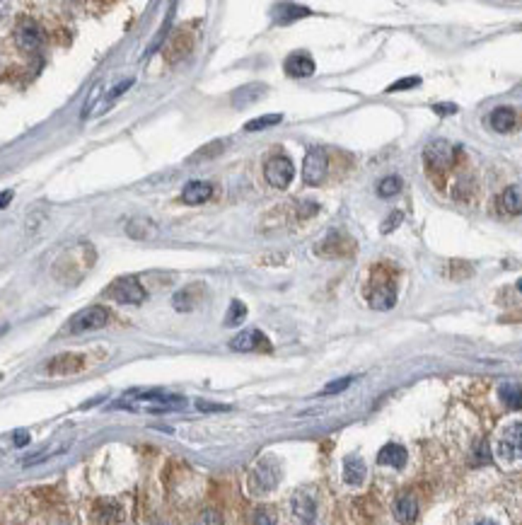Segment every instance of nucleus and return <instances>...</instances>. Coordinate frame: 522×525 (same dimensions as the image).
<instances>
[{
  "mask_svg": "<svg viewBox=\"0 0 522 525\" xmlns=\"http://www.w3.org/2000/svg\"><path fill=\"white\" fill-rule=\"evenodd\" d=\"M496 455H498L501 462H508V465L522 462V421H511V424L498 433Z\"/></svg>",
  "mask_w": 522,
  "mask_h": 525,
  "instance_id": "1",
  "label": "nucleus"
},
{
  "mask_svg": "<svg viewBox=\"0 0 522 525\" xmlns=\"http://www.w3.org/2000/svg\"><path fill=\"white\" fill-rule=\"evenodd\" d=\"M109 322V310L104 305H90V308L80 310V313L73 317L68 329L73 334H83L90 332V329H102Z\"/></svg>",
  "mask_w": 522,
  "mask_h": 525,
  "instance_id": "2",
  "label": "nucleus"
},
{
  "mask_svg": "<svg viewBox=\"0 0 522 525\" xmlns=\"http://www.w3.org/2000/svg\"><path fill=\"white\" fill-rule=\"evenodd\" d=\"M107 293L114 298L116 303H124V305H138V303L145 301V296H148L143 286L138 284V279H133V276L114 281Z\"/></svg>",
  "mask_w": 522,
  "mask_h": 525,
  "instance_id": "3",
  "label": "nucleus"
},
{
  "mask_svg": "<svg viewBox=\"0 0 522 525\" xmlns=\"http://www.w3.org/2000/svg\"><path fill=\"white\" fill-rule=\"evenodd\" d=\"M327 167H329V160H327V152L324 148H310V152L305 155V165H303V180L307 187H317L324 182V177H327Z\"/></svg>",
  "mask_w": 522,
  "mask_h": 525,
  "instance_id": "4",
  "label": "nucleus"
},
{
  "mask_svg": "<svg viewBox=\"0 0 522 525\" xmlns=\"http://www.w3.org/2000/svg\"><path fill=\"white\" fill-rule=\"evenodd\" d=\"M266 182L276 189H286L293 182V175H296V167H293V160L286 155H273L271 160L266 162Z\"/></svg>",
  "mask_w": 522,
  "mask_h": 525,
  "instance_id": "5",
  "label": "nucleus"
},
{
  "mask_svg": "<svg viewBox=\"0 0 522 525\" xmlns=\"http://www.w3.org/2000/svg\"><path fill=\"white\" fill-rule=\"evenodd\" d=\"M367 303H370L372 310H392L397 303V289L390 279L375 281L367 291Z\"/></svg>",
  "mask_w": 522,
  "mask_h": 525,
  "instance_id": "6",
  "label": "nucleus"
},
{
  "mask_svg": "<svg viewBox=\"0 0 522 525\" xmlns=\"http://www.w3.org/2000/svg\"><path fill=\"white\" fill-rule=\"evenodd\" d=\"M83 368H85V356H80V353H61V356L51 358L46 363L44 370L48 375H71Z\"/></svg>",
  "mask_w": 522,
  "mask_h": 525,
  "instance_id": "7",
  "label": "nucleus"
},
{
  "mask_svg": "<svg viewBox=\"0 0 522 525\" xmlns=\"http://www.w3.org/2000/svg\"><path fill=\"white\" fill-rule=\"evenodd\" d=\"M278 474H281V469L276 465V460L266 457V460H261L254 472H251V484L259 487V492H268L278 484Z\"/></svg>",
  "mask_w": 522,
  "mask_h": 525,
  "instance_id": "8",
  "label": "nucleus"
},
{
  "mask_svg": "<svg viewBox=\"0 0 522 525\" xmlns=\"http://www.w3.org/2000/svg\"><path fill=\"white\" fill-rule=\"evenodd\" d=\"M192 46H194L192 32H187V29H179V32H177L169 39L167 48H165V58H167V63H177V61L187 58L189 53H192Z\"/></svg>",
  "mask_w": 522,
  "mask_h": 525,
  "instance_id": "9",
  "label": "nucleus"
},
{
  "mask_svg": "<svg viewBox=\"0 0 522 525\" xmlns=\"http://www.w3.org/2000/svg\"><path fill=\"white\" fill-rule=\"evenodd\" d=\"M268 339L263 337L259 329H244V332H239L235 339L230 341V349L232 351H261V349H268Z\"/></svg>",
  "mask_w": 522,
  "mask_h": 525,
  "instance_id": "10",
  "label": "nucleus"
},
{
  "mask_svg": "<svg viewBox=\"0 0 522 525\" xmlns=\"http://www.w3.org/2000/svg\"><path fill=\"white\" fill-rule=\"evenodd\" d=\"M452 157H454V145H450L447 140H433L426 148V162L435 170L450 167Z\"/></svg>",
  "mask_w": 522,
  "mask_h": 525,
  "instance_id": "11",
  "label": "nucleus"
},
{
  "mask_svg": "<svg viewBox=\"0 0 522 525\" xmlns=\"http://www.w3.org/2000/svg\"><path fill=\"white\" fill-rule=\"evenodd\" d=\"M283 68L291 78H310L312 73L317 71V66H315V61H312L310 53L298 51V53H291V56L286 58Z\"/></svg>",
  "mask_w": 522,
  "mask_h": 525,
  "instance_id": "12",
  "label": "nucleus"
},
{
  "mask_svg": "<svg viewBox=\"0 0 522 525\" xmlns=\"http://www.w3.org/2000/svg\"><path fill=\"white\" fill-rule=\"evenodd\" d=\"M17 46L22 48V51H36L41 44H44V32H41L39 24L34 22H24L20 24V29H17Z\"/></svg>",
  "mask_w": 522,
  "mask_h": 525,
  "instance_id": "13",
  "label": "nucleus"
},
{
  "mask_svg": "<svg viewBox=\"0 0 522 525\" xmlns=\"http://www.w3.org/2000/svg\"><path fill=\"white\" fill-rule=\"evenodd\" d=\"M201 296H204V286L201 284H192L187 286V289L177 291L174 298H172V305H174L179 313H187V310H194L196 303L201 301Z\"/></svg>",
  "mask_w": 522,
  "mask_h": 525,
  "instance_id": "14",
  "label": "nucleus"
},
{
  "mask_svg": "<svg viewBox=\"0 0 522 525\" xmlns=\"http://www.w3.org/2000/svg\"><path fill=\"white\" fill-rule=\"evenodd\" d=\"M498 209L506 213V216H520L522 213V187L520 184L503 189L498 197Z\"/></svg>",
  "mask_w": 522,
  "mask_h": 525,
  "instance_id": "15",
  "label": "nucleus"
},
{
  "mask_svg": "<svg viewBox=\"0 0 522 525\" xmlns=\"http://www.w3.org/2000/svg\"><path fill=\"white\" fill-rule=\"evenodd\" d=\"M211 197H213V184L201 182V180L189 182V184L184 187V192H182V201H184V204H189V206H199V204H204V201H208Z\"/></svg>",
  "mask_w": 522,
  "mask_h": 525,
  "instance_id": "16",
  "label": "nucleus"
},
{
  "mask_svg": "<svg viewBox=\"0 0 522 525\" xmlns=\"http://www.w3.org/2000/svg\"><path fill=\"white\" fill-rule=\"evenodd\" d=\"M407 460H409L407 448L399 445V443H387L385 448L377 453L380 465H390V467H397V469H402L404 465H407Z\"/></svg>",
  "mask_w": 522,
  "mask_h": 525,
  "instance_id": "17",
  "label": "nucleus"
},
{
  "mask_svg": "<svg viewBox=\"0 0 522 525\" xmlns=\"http://www.w3.org/2000/svg\"><path fill=\"white\" fill-rule=\"evenodd\" d=\"M395 516L399 523L409 525L416 521V516H419V501H416L411 494H402V497H397L395 501Z\"/></svg>",
  "mask_w": 522,
  "mask_h": 525,
  "instance_id": "18",
  "label": "nucleus"
},
{
  "mask_svg": "<svg viewBox=\"0 0 522 525\" xmlns=\"http://www.w3.org/2000/svg\"><path fill=\"white\" fill-rule=\"evenodd\" d=\"M365 474H367V469H365V462L360 460V457L351 455V457L343 460V482H346V484H351V487L363 484Z\"/></svg>",
  "mask_w": 522,
  "mask_h": 525,
  "instance_id": "19",
  "label": "nucleus"
},
{
  "mask_svg": "<svg viewBox=\"0 0 522 525\" xmlns=\"http://www.w3.org/2000/svg\"><path fill=\"white\" fill-rule=\"evenodd\" d=\"M515 121H518V117H515L513 107H498V109H494V112H491V117H489L491 129L498 131V133L513 131Z\"/></svg>",
  "mask_w": 522,
  "mask_h": 525,
  "instance_id": "20",
  "label": "nucleus"
},
{
  "mask_svg": "<svg viewBox=\"0 0 522 525\" xmlns=\"http://www.w3.org/2000/svg\"><path fill=\"white\" fill-rule=\"evenodd\" d=\"M312 15L310 8H303V5H293V3H281L273 8V20L278 24H288V22H296L300 17Z\"/></svg>",
  "mask_w": 522,
  "mask_h": 525,
  "instance_id": "21",
  "label": "nucleus"
},
{
  "mask_svg": "<svg viewBox=\"0 0 522 525\" xmlns=\"http://www.w3.org/2000/svg\"><path fill=\"white\" fill-rule=\"evenodd\" d=\"M266 95V85H247V88H239L235 95H232V105L235 107H244V105H251V102L261 100V97Z\"/></svg>",
  "mask_w": 522,
  "mask_h": 525,
  "instance_id": "22",
  "label": "nucleus"
},
{
  "mask_svg": "<svg viewBox=\"0 0 522 525\" xmlns=\"http://www.w3.org/2000/svg\"><path fill=\"white\" fill-rule=\"evenodd\" d=\"M126 233L131 237H136V240H150V237L157 233V228H155V223L145 221V218H136V221H131L126 225Z\"/></svg>",
  "mask_w": 522,
  "mask_h": 525,
  "instance_id": "23",
  "label": "nucleus"
},
{
  "mask_svg": "<svg viewBox=\"0 0 522 525\" xmlns=\"http://www.w3.org/2000/svg\"><path fill=\"white\" fill-rule=\"evenodd\" d=\"M498 395H501V400L506 407L522 409V388L520 385H515V383H506V385H501Z\"/></svg>",
  "mask_w": 522,
  "mask_h": 525,
  "instance_id": "24",
  "label": "nucleus"
},
{
  "mask_svg": "<svg viewBox=\"0 0 522 525\" xmlns=\"http://www.w3.org/2000/svg\"><path fill=\"white\" fill-rule=\"evenodd\" d=\"M402 187H404L402 177L390 175V177H385V180H380V184H377V197H382V199L397 197V194L402 192Z\"/></svg>",
  "mask_w": 522,
  "mask_h": 525,
  "instance_id": "25",
  "label": "nucleus"
},
{
  "mask_svg": "<svg viewBox=\"0 0 522 525\" xmlns=\"http://www.w3.org/2000/svg\"><path fill=\"white\" fill-rule=\"evenodd\" d=\"M283 121V114H263V117H256L244 124V131H263V129H271V126L281 124Z\"/></svg>",
  "mask_w": 522,
  "mask_h": 525,
  "instance_id": "26",
  "label": "nucleus"
},
{
  "mask_svg": "<svg viewBox=\"0 0 522 525\" xmlns=\"http://www.w3.org/2000/svg\"><path fill=\"white\" fill-rule=\"evenodd\" d=\"M247 317V305L242 301H232L230 308H227V315H225V325L232 327V325H239V322Z\"/></svg>",
  "mask_w": 522,
  "mask_h": 525,
  "instance_id": "27",
  "label": "nucleus"
},
{
  "mask_svg": "<svg viewBox=\"0 0 522 525\" xmlns=\"http://www.w3.org/2000/svg\"><path fill=\"white\" fill-rule=\"evenodd\" d=\"M421 85V78H402V80L392 83L390 88H387V93H402V90H411V88H419Z\"/></svg>",
  "mask_w": 522,
  "mask_h": 525,
  "instance_id": "28",
  "label": "nucleus"
},
{
  "mask_svg": "<svg viewBox=\"0 0 522 525\" xmlns=\"http://www.w3.org/2000/svg\"><path fill=\"white\" fill-rule=\"evenodd\" d=\"M351 383H353V378H341V380H334V383H329V385L322 390V395H336V393H343V390L351 385Z\"/></svg>",
  "mask_w": 522,
  "mask_h": 525,
  "instance_id": "29",
  "label": "nucleus"
},
{
  "mask_svg": "<svg viewBox=\"0 0 522 525\" xmlns=\"http://www.w3.org/2000/svg\"><path fill=\"white\" fill-rule=\"evenodd\" d=\"M199 525H223V516H220L218 511L208 509V511H204V514H201Z\"/></svg>",
  "mask_w": 522,
  "mask_h": 525,
  "instance_id": "30",
  "label": "nucleus"
},
{
  "mask_svg": "<svg viewBox=\"0 0 522 525\" xmlns=\"http://www.w3.org/2000/svg\"><path fill=\"white\" fill-rule=\"evenodd\" d=\"M254 525H276V518L271 511H256L254 514Z\"/></svg>",
  "mask_w": 522,
  "mask_h": 525,
  "instance_id": "31",
  "label": "nucleus"
},
{
  "mask_svg": "<svg viewBox=\"0 0 522 525\" xmlns=\"http://www.w3.org/2000/svg\"><path fill=\"white\" fill-rule=\"evenodd\" d=\"M131 85H133V78H128V80L119 83V85H116V88L112 90V93H109V97H107V100H109V102H112V100H116V97H119V95H124L126 90L131 88Z\"/></svg>",
  "mask_w": 522,
  "mask_h": 525,
  "instance_id": "32",
  "label": "nucleus"
},
{
  "mask_svg": "<svg viewBox=\"0 0 522 525\" xmlns=\"http://www.w3.org/2000/svg\"><path fill=\"white\" fill-rule=\"evenodd\" d=\"M12 443H15L17 448H24V445L29 443V431H24V429L15 431V433H12Z\"/></svg>",
  "mask_w": 522,
  "mask_h": 525,
  "instance_id": "33",
  "label": "nucleus"
},
{
  "mask_svg": "<svg viewBox=\"0 0 522 525\" xmlns=\"http://www.w3.org/2000/svg\"><path fill=\"white\" fill-rule=\"evenodd\" d=\"M399 221H402V213H399V211L392 213V218H387L385 225H382V233H390V230H395Z\"/></svg>",
  "mask_w": 522,
  "mask_h": 525,
  "instance_id": "34",
  "label": "nucleus"
},
{
  "mask_svg": "<svg viewBox=\"0 0 522 525\" xmlns=\"http://www.w3.org/2000/svg\"><path fill=\"white\" fill-rule=\"evenodd\" d=\"M196 407L201 409V412H225V405H211V402H196Z\"/></svg>",
  "mask_w": 522,
  "mask_h": 525,
  "instance_id": "35",
  "label": "nucleus"
},
{
  "mask_svg": "<svg viewBox=\"0 0 522 525\" xmlns=\"http://www.w3.org/2000/svg\"><path fill=\"white\" fill-rule=\"evenodd\" d=\"M433 112L440 114V117H445V114H454V112H457V105H435Z\"/></svg>",
  "mask_w": 522,
  "mask_h": 525,
  "instance_id": "36",
  "label": "nucleus"
},
{
  "mask_svg": "<svg viewBox=\"0 0 522 525\" xmlns=\"http://www.w3.org/2000/svg\"><path fill=\"white\" fill-rule=\"evenodd\" d=\"M12 201V192L10 189H5V192H0V209H5V206H8Z\"/></svg>",
  "mask_w": 522,
  "mask_h": 525,
  "instance_id": "37",
  "label": "nucleus"
},
{
  "mask_svg": "<svg viewBox=\"0 0 522 525\" xmlns=\"http://www.w3.org/2000/svg\"><path fill=\"white\" fill-rule=\"evenodd\" d=\"M476 525H498V523H494V521H489V518H484V521H479Z\"/></svg>",
  "mask_w": 522,
  "mask_h": 525,
  "instance_id": "38",
  "label": "nucleus"
},
{
  "mask_svg": "<svg viewBox=\"0 0 522 525\" xmlns=\"http://www.w3.org/2000/svg\"><path fill=\"white\" fill-rule=\"evenodd\" d=\"M518 291H522V279L518 281Z\"/></svg>",
  "mask_w": 522,
  "mask_h": 525,
  "instance_id": "39",
  "label": "nucleus"
}]
</instances>
